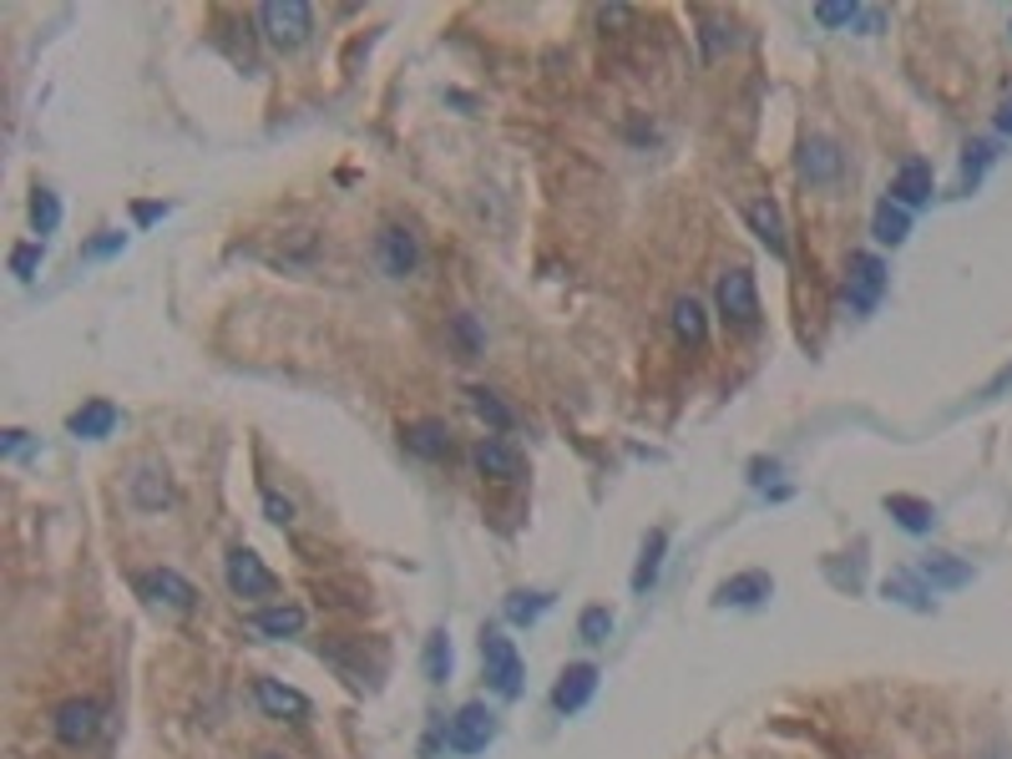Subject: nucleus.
Returning a JSON list of instances; mask_svg holds the SVG:
<instances>
[{"mask_svg": "<svg viewBox=\"0 0 1012 759\" xmlns=\"http://www.w3.org/2000/svg\"><path fill=\"white\" fill-rule=\"evenodd\" d=\"M259 25H263V37H269V46L294 51L310 41L314 11L304 0H269V6H259Z\"/></svg>", "mask_w": 1012, "mask_h": 759, "instance_id": "f257e3e1", "label": "nucleus"}, {"mask_svg": "<svg viewBox=\"0 0 1012 759\" xmlns=\"http://www.w3.org/2000/svg\"><path fill=\"white\" fill-rule=\"evenodd\" d=\"M481 664H487V678L501 699H517V694H522L526 668H522V653H517V643L507 638V633H497V628L481 633Z\"/></svg>", "mask_w": 1012, "mask_h": 759, "instance_id": "f03ea898", "label": "nucleus"}, {"mask_svg": "<svg viewBox=\"0 0 1012 759\" xmlns=\"http://www.w3.org/2000/svg\"><path fill=\"white\" fill-rule=\"evenodd\" d=\"M719 314L734 330H754L760 324V294H754V273L750 269H729L719 279Z\"/></svg>", "mask_w": 1012, "mask_h": 759, "instance_id": "7ed1b4c3", "label": "nucleus"}, {"mask_svg": "<svg viewBox=\"0 0 1012 759\" xmlns=\"http://www.w3.org/2000/svg\"><path fill=\"white\" fill-rule=\"evenodd\" d=\"M491 739H497V714H491L487 704H466V709L446 724V745H451L456 755H477V749H487Z\"/></svg>", "mask_w": 1012, "mask_h": 759, "instance_id": "20e7f679", "label": "nucleus"}, {"mask_svg": "<svg viewBox=\"0 0 1012 759\" xmlns=\"http://www.w3.org/2000/svg\"><path fill=\"white\" fill-rule=\"evenodd\" d=\"M223 578H228V588H233V597H269V593H279V578L263 568L259 558H253L249 547H233V552H228Z\"/></svg>", "mask_w": 1012, "mask_h": 759, "instance_id": "39448f33", "label": "nucleus"}, {"mask_svg": "<svg viewBox=\"0 0 1012 759\" xmlns=\"http://www.w3.org/2000/svg\"><path fill=\"white\" fill-rule=\"evenodd\" d=\"M881 294H886V263L876 253H856L851 259V279H846V304L856 314H870V309L881 304Z\"/></svg>", "mask_w": 1012, "mask_h": 759, "instance_id": "423d86ee", "label": "nucleus"}, {"mask_svg": "<svg viewBox=\"0 0 1012 759\" xmlns=\"http://www.w3.org/2000/svg\"><path fill=\"white\" fill-rule=\"evenodd\" d=\"M375 263H380V273H390V279L416 273L420 269L416 233H405V228H380V233H375Z\"/></svg>", "mask_w": 1012, "mask_h": 759, "instance_id": "0eeeda50", "label": "nucleus"}, {"mask_svg": "<svg viewBox=\"0 0 1012 759\" xmlns=\"http://www.w3.org/2000/svg\"><path fill=\"white\" fill-rule=\"evenodd\" d=\"M51 729H56L61 745H86V739L102 729V709L92 699H66L56 714H51Z\"/></svg>", "mask_w": 1012, "mask_h": 759, "instance_id": "6e6552de", "label": "nucleus"}, {"mask_svg": "<svg viewBox=\"0 0 1012 759\" xmlns=\"http://www.w3.org/2000/svg\"><path fill=\"white\" fill-rule=\"evenodd\" d=\"M153 603L173 607V613H192V603H198V593H192V582L178 578L173 568H157V572H143V582H137Z\"/></svg>", "mask_w": 1012, "mask_h": 759, "instance_id": "1a4fd4ad", "label": "nucleus"}, {"mask_svg": "<svg viewBox=\"0 0 1012 759\" xmlns=\"http://www.w3.org/2000/svg\"><path fill=\"white\" fill-rule=\"evenodd\" d=\"M253 699H259V709L269 714V719H304V714H310V699H304L299 688L279 684V678H259V684H253Z\"/></svg>", "mask_w": 1012, "mask_h": 759, "instance_id": "9d476101", "label": "nucleus"}, {"mask_svg": "<svg viewBox=\"0 0 1012 759\" xmlns=\"http://www.w3.org/2000/svg\"><path fill=\"white\" fill-rule=\"evenodd\" d=\"M891 202H901L906 214H911V208H921V202H931V167L921 163V157H906V163L896 167Z\"/></svg>", "mask_w": 1012, "mask_h": 759, "instance_id": "9b49d317", "label": "nucleus"}, {"mask_svg": "<svg viewBox=\"0 0 1012 759\" xmlns=\"http://www.w3.org/2000/svg\"><path fill=\"white\" fill-rule=\"evenodd\" d=\"M593 694H597V668L593 664H572L567 674L557 678V688H552V704H557L562 714H577Z\"/></svg>", "mask_w": 1012, "mask_h": 759, "instance_id": "f8f14e48", "label": "nucleus"}, {"mask_svg": "<svg viewBox=\"0 0 1012 759\" xmlns=\"http://www.w3.org/2000/svg\"><path fill=\"white\" fill-rule=\"evenodd\" d=\"M471 456H477V471L491 476V481H517V476H522V456H517L507 440H497V436H487Z\"/></svg>", "mask_w": 1012, "mask_h": 759, "instance_id": "ddd939ff", "label": "nucleus"}, {"mask_svg": "<svg viewBox=\"0 0 1012 759\" xmlns=\"http://www.w3.org/2000/svg\"><path fill=\"white\" fill-rule=\"evenodd\" d=\"M744 218H750V228H754V238H760L764 249L770 253H780V259H785V218H780V208H774L770 198H754L750 208H744Z\"/></svg>", "mask_w": 1012, "mask_h": 759, "instance_id": "4468645a", "label": "nucleus"}, {"mask_svg": "<svg viewBox=\"0 0 1012 759\" xmlns=\"http://www.w3.org/2000/svg\"><path fill=\"white\" fill-rule=\"evenodd\" d=\"M249 628L259 633V638H294V633H304V607H294V603L259 607V613L249 617Z\"/></svg>", "mask_w": 1012, "mask_h": 759, "instance_id": "2eb2a0df", "label": "nucleus"}, {"mask_svg": "<svg viewBox=\"0 0 1012 759\" xmlns=\"http://www.w3.org/2000/svg\"><path fill=\"white\" fill-rule=\"evenodd\" d=\"M770 593H774L770 572H739V578H729L724 588H719V603L724 607H754V603H764Z\"/></svg>", "mask_w": 1012, "mask_h": 759, "instance_id": "dca6fc26", "label": "nucleus"}, {"mask_svg": "<svg viewBox=\"0 0 1012 759\" xmlns=\"http://www.w3.org/2000/svg\"><path fill=\"white\" fill-rule=\"evenodd\" d=\"M921 582H931V593H952V588H967L972 582V568L967 562H957V558H947V552H931V558H921Z\"/></svg>", "mask_w": 1012, "mask_h": 759, "instance_id": "f3484780", "label": "nucleus"}, {"mask_svg": "<svg viewBox=\"0 0 1012 759\" xmlns=\"http://www.w3.org/2000/svg\"><path fill=\"white\" fill-rule=\"evenodd\" d=\"M66 430H72V436H82V440L112 436V430H117V405H107V401H86L82 410H76V416L66 420Z\"/></svg>", "mask_w": 1012, "mask_h": 759, "instance_id": "a211bd4d", "label": "nucleus"}, {"mask_svg": "<svg viewBox=\"0 0 1012 759\" xmlns=\"http://www.w3.org/2000/svg\"><path fill=\"white\" fill-rule=\"evenodd\" d=\"M405 446L416 456H426V461H441V456H451V430L441 420H416V426L405 430Z\"/></svg>", "mask_w": 1012, "mask_h": 759, "instance_id": "6ab92c4d", "label": "nucleus"}, {"mask_svg": "<svg viewBox=\"0 0 1012 759\" xmlns=\"http://www.w3.org/2000/svg\"><path fill=\"white\" fill-rule=\"evenodd\" d=\"M674 334H679V344H689V350H699V344L709 340V320H703V304L693 294L674 299Z\"/></svg>", "mask_w": 1012, "mask_h": 759, "instance_id": "aec40b11", "label": "nucleus"}, {"mask_svg": "<svg viewBox=\"0 0 1012 759\" xmlns=\"http://www.w3.org/2000/svg\"><path fill=\"white\" fill-rule=\"evenodd\" d=\"M886 511H891L906 532H917V537L937 527V507H931V501H921V497H901V491H896V497H886Z\"/></svg>", "mask_w": 1012, "mask_h": 759, "instance_id": "412c9836", "label": "nucleus"}, {"mask_svg": "<svg viewBox=\"0 0 1012 759\" xmlns=\"http://www.w3.org/2000/svg\"><path fill=\"white\" fill-rule=\"evenodd\" d=\"M800 173H805L810 183H831L835 173H841V153H835V143L815 137V143L800 147Z\"/></svg>", "mask_w": 1012, "mask_h": 759, "instance_id": "4be33fe9", "label": "nucleus"}, {"mask_svg": "<svg viewBox=\"0 0 1012 759\" xmlns=\"http://www.w3.org/2000/svg\"><path fill=\"white\" fill-rule=\"evenodd\" d=\"M870 228H876V238L881 243H906V233H911V214H906L901 202H891V198H881L876 202V218H870Z\"/></svg>", "mask_w": 1012, "mask_h": 759, "instance_id": "5701e85b", "label": "nucleus"}, {"mask_svg": "<svg viewBox=\"0 0 1012 759\" xmlns=\"http://www.w3.org/2000/svg\"><path fill=\"white\" fill-rule=\"evenodd\" d=\"M664 552H668V532H648L644 542V558L633 568V593H648L658 582V568H664Z\"/></svg>", "mask_w": 1012, "mask_h": 759, "instance_id": "b1692460", "label": "nucleus"}, {"mask_svg": "<svg viewBox=\"0 0 1012 759\" xmlns=\"http://www.w3.org/2000/svg\"><path fill=\"white\" fill-rule=\"evenodd\" d=\"M886 597H896V603H906V607H917V613H927V607H931V593L921 588V572H891V578H886Z\"/></svg>", "mask_w": 1012, "mask_h": 759, "instance_id": "393cba45", "label": "nucleus"}, {"mask_svg": "<svg viewBox=\"0 0 1012 759\" xmlns=\"http://www.w3.org/2000/svg\"><path fill=\"white\" fill-rule=\"evenodd\" d=\"M132 497L143 501V507H167V501H173V487H167L163 471H137L132 476Z\"/></svg>", "mask_w": 1012, "mask_h": 759, "instance_id": "a878e982", "label": "nucleus"}, {"mask_svg": "<svg viewBox=\"0 0 1012 759\" xmlns=\"http://www.w3.org/2000/svg\"><path fill=\"white\" fill-rule=\"evenodd\" d=\"M426 678L430 684H446V678H451V638H446V633H430V643H426Z\"/></svg>", "mask_w": 1012, "mask_h": 759, "instance_id": "bb28decb", "label": "nucleus"}, {"mask_svg": "<svg viewBox=\"0 0 1012 759\" xmlns=\"http://www.w3.org/2000/svg\"><path fill=\"white\" fill-rule=\"evenodd\" d=\"M992 157H998V153H992V143H967V153H962V188L967 193L982 183V173L992 167Z\"/></svg>", "mask_w": 1012, "mask_h": 759, "instance_id": "cd10ccee", "label": "nucleus"}, {"mask_svg": "<svg viewBox=\"0 0 1012 759\" xmlns=\"http://www.w3.org/2000/svg\"><path fill=\"white\" fill-rule=\"evenodd\" d=\"M547 607H552L547 593H512L507 597V617H512V623H536Z\"/></svg>", "mask_w": 1012, "mask_h": 759, "instance_id": "c85d7f7f", "label": "nucleus"}, {"mask_svg": "<svg viewBox=\"0 0 1012 759\" xmlns=\"http://www.w3.org/2000/svg\"><path fill=\"white\" fill-rule=\"evenodd\" d=\"M466 395H471V410H477L481 420H491L497 430H512V410H507V405H501L491 391H481V385H477V391H466Z\"/></svg>", "mask_w": 1012, "mask_h": 759, "instance_id": "c756f323", "label": "nucleus"}, {"mask_svg": "<svg viewBox=\"0 0 1012 759\" xmlns=\"http://www.w3.org/2000/svg\"><path fill=\"white\" fill-rule=\"evenodd\" d=\"M31 223H36V233H56V223H61V202H56V193L36 188V198H31Z\"/></svg>", "mask_w": 1012, "mask_h": 759, "instance_id": "7c9ffc66", "label": "nucleus"}, {"mask_svg": "<svg viewBox=\"0 0 1012 759\" xmlns=\"http://www.w3.org/2000/svg\"><path fill=\"white\" fill-rule=\"evenodd\" d=\"M577 633H583V643H607V633H613V613H607V607H587V613L577 617Z\"/></svg>", "mask_w": 1012, "mask_h": 759, "instance_id": "2f4dec72", "label": "nucleus"}, {"mask_svg": "<svg viewBox=\"0 0 1012 759\" xmlns=\"http://www.w3.org/2000/svg\"><path fill=\"white\" fill-rule=\"evenodd\" d=\"M860 15V6H841V0H825V6H815V21L821 25H851Z\"/></svg>", "mask_w": 1012, "mask_h": 759, "instance_id": "473e14b6", "label": "nucleus"}, {"mask_svg": "<svg viewBox=\"0 0 1012 759\" xmlns=\"http://www.w3.org/2000/svg\"><path fill=\"white\" fill-rule=\"evenodd\" d=\"M451 334L461 340L466 355H477V350H481V330H477V320H471V314H456V320H451Z\"/></svg>", "mask_w": 1012, "mask_h": 759, "instance_id": "72a5a7b5", "label": "nucleus"}, {"mask_svg": "<svg viewBox=\"0 0 1012 759\" xmlns=\"http://www.w3.org/2000/svg\"><path fill=\"white\" fill-rule=\"evenodd\" d=\"M36 263H41L36 243H21V249L11 253V273H15V279H31V273H36Z\"/></svg>", "mask_w": 1012, "mask_h": 759, "instance_id": "f704fd0d", "label": "nucleus"}, {"mask_svg": "<svg viewBox=\"0 0 1012 759\" xmlns=\"http://www.w3.org/2000/svg\"><path fill=\"white\" fill-rule=\"evenodd\" d=\"M263 511H269V517H274V522H294V507H289L284 497H279V491H263Z\"/></svg>", "mask_w": 1012, "mask_h": 759, "instance_id": "c9c22d12", "label": "nucleus"}, {"mask_svg": "<svg viewBox=\"0 0 1012 759\" xmlns=\"http://www.w3.org/2000/svg\"><path fill=\"white\" fill-rule=\"evenodd\" d=\"M117 249H122V233H112V228H107V233L96 238V243H86V259H102V253H117Z\"/></svg>", "mask_w": 1012, "mask_h": 759, "instance_id": "e433bc0d", "label": "nucleus"}, {"mask_svg": "<svg viewBox=\"0 0 1012 759\" xmlns=\"http://www.w3.org/2000/svg\"><path fill=\"white\" fill-rule=\"evenodd\" d=\"M163 214H167V202H137V208H132V218H137V223H157Z\"/></svg>", "mask_w": 1012, "mask_h": 759, "instance_id": "4c0bfd02", "label": "nucleus"}, {"mask_svg": "<svg viewBox=\"0 0 1012 759\" xmlns=\"http://www.w3.org/2000/svg\"><path fill=\"white\" fill-rule=\"evenodd\" d=\"M719 46H724V25H703V51L714 56Z\"/></svg>", "mask_w": 1012, "mask_h": 759, "instance_id": "58836bf2", "label": "nucleus"}, {"mask_svg": "<svg viewBox=\"0 0 1012 759\" xmlns=\"http://www.w3.org/2000/svg\"><path fill=\"white\" fill-rule=\"evenodd\" d=\"M1002 391H1012V365H1008V370H1002V375H998V380H992L988 391H982V401H992V395H1002Z\"/></svg>", "mask_w": 1012, "mask_h": 759, "instance_id": "ea45409f", "label": "nucleus"}, {"mask_svg": "<svg viewBox=\"0 0 1012 759\" xmlns=\"http://www.w3.org/2000/svg\"><path fill=\"white\" fill-rule=\"evenodd\" d=\"M25 451V430H6V456H21Z\"/></svg>", "mask_w": 1012, "mask_h": 759, "instance_id": "a19ab883", "label": "nucleus"}, {"mask_svg": "<svg viewBox=\"0 0 1012 759\" xmlns=\"http://www.w3.org/2000/svg\"><path fill=\"white\" fill-rule=\"evenodd\" d=\"M998 132H1008V137H1012V96L1002 102V112H998Z\"/></svg>", "mask_w": 1012, "mask_h": 759, "instance_id": "79ce46f5", "label": "nucleus"}, {"mask_svg": "<svg viewBox=\"0 0 1012 759\" xmlns=\"http://www.w3.org/2000/svg\"><path fill=\"white\" fill-rule=\"evenodd\" d=\"M263 759H279V755H263Z\"/></svg>", "mask_w": 1012, "mask_h": 759, "instance_id": "37998d69", "label": "nucleus"}]
</instances>
